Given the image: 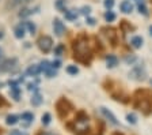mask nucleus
Wrapping results in <instances>:
<instances>
[{
    "label": "nucleus",
    "mask_w": 152,
    "mask_h": 135,
    "mask_svg": "<svg viewBox=\"0 0 152 135\" xmlns=\"http://www.w3.org/2000/svg\"><path fill=\"white\" fill-rule=\"evenodd\" d=\"M73 51H75V58H77L83 63H87L91 59L88 42H87V40L84 37H80L79 40H76L75 44H73Z\"/></svg>",
    "instance_id": "obj_1"
},
{
    "label": "nucleus",
    "mask_w": 152,
    "mask_h": 135,
    "mask_svg": "<svg viewBox=\"0 0 152 135\" xmlns=\"http://www.w3.org/2000/svg\"><path fill=\"white\" fill-rule=\"evenodd\" d=\"M56 109H57V113H58L60 117H65V116L69 113V111L72 109V106H71V104L68 103L65 98H61V100L57 101Z\"/></svg>",
    "instance_id": "obj_2"
},
{
    "label": "nucleus",
    "mask_w": 152,
    "mask_h": 135,
    "mask_svg": "<svg viewBox=\"0 0 152 135\" xmlns=\"http://www.w3.org/2000/svg\"><path fill=\"white\" fill-rule=\"evenodd\" d=\"M38 48L41 49L44 53H48V52H50L52 46H53V41H52L50 37H48V35H42L38 38Z\"/></svg>",
    "instance_id": "obj_3"
},
{
    "label": "nucleus",
    "mask_w": 152,
    "mask_h": 135,
    "mask_svg": "<svg viewBox=\"0 0 152 135\" xmlns=\"http://www.w3.org/2000/svg\"><path fill=\"white\" fill-rule=\"evenodd\" d=\"M136 106L140 108L145 115H148L152 109V101H151V98H144V97H142V98H137Z\"/></svg>",
    "instance_id": "obj_4"
},
{
    "label": "nucleus",
    "mask_w": 152,
    "mask_h": 135,
    "mask_svg": "<svg viewBox=\"0 0 152 135\" xmlns=\"http://www.w3.org/2000/svg\"><path fill=\"white\" fill-rule=\"evenodd\" d=\"M129 77L133 78V79H136V80H142V79H145L147 74H145L144 67H141V66H136V67L129 72Z\"/></svg>",
    "instance_id": "obj_5"
},
{
    "label": "nucleus",
    "mask_w": 152,
    "mask_h": 135,
    "mask_svg": "<svg viewBox=\"0 0 152 135\" xmlns=\"http://www.w3.org/2000/svg\"><path fill=\"white\" fill-rule=\"evenodd\" d=\"M33 0H8L6 4V8L8 10H14V8H19V7H25L26 4L31 3Z\"/></svg>",
    "instance_id": "obj_6"
},
{
    "label": "nucleus",
    "mask_w": 152,
    "mask_h": 135,
    "mask_svg": "<svg viewBox=\"0 0 152 135\" xmlns=\"http://www.w3.org/2000/svg\"><path fill=\"white\" fill-rule=\"evenodd\" d=\"M16 64H18V60L16 59H8V60L3 61L0 64V71L4 72V71H12L16 68Z\"/></svg>",
    "instance_id": "obj_7"
},
{
    "label": "nucleus",
    "mask_w": 152,
    "mask_h": 135,
    "mask_svg": "<svg viewBox=\"0 0 152 135\" xmlns=\"http://www.w3.org/2000/svg\"><path fill=\"white\" fill-rule=\"evenodd\" d=\"M53 30L57 37H61V35H64V33H65V26H64V23L61 22L58 18H56V19L53 21Z\"/></svg>",
    "instance_id": "obj_8"
},
{
    "label": "nucleus",
    "mask_w": 152,
    "mask_h": 135,
    "mask_svg": "<svg viewBox=\"0 0 152 135\" xmlns=\"http://www.w3.org/2000/svg\"><path fill=\"white\" fill-rule=\"evenodd\" d=\"M99 111H101V113L104 116V117H106V119L109 120V122L111 123V124H114V125H117V124H118L117 119H115V116H114L113 113H111L110 111L107 109V108H104V106H101V108H99Z\"/></svg>",
    "instance_id": "obj_9"
},
{
    "label": "nucleus",
    "mask_w": 152,
    "mask_h": 135,
    "mask_svg": "<svg viewBox=\"0 0 152 135\" xmlns=\"http://www.w3.org/2000/svg\"><path fill=\"white\" fill-rule=\"evenodd\" d=\"M133 10V4L130 3L129 0H124L122 3H121V11L125 14H130Z\"/></svg>",
    "instance_id": "obj_10"
},
{
    "label": "nucleus",
    "mask_w": 152,
    "mask_h": 135,
    "mask_svg": "<svg viewBox=\"0 0 152 135\" xmlns=\"http://www.w3.org/2000/svg\"><path fill=\"white\" fill-rule=\"evenodd\" d=\"M39 72H41V67H39V66H37V64L30 66V67L27 68V74L30 75V77H37Z\"/></svg>",
    "instance_id": "obj_11"
},
{
    "label": "nucleus",
    "mask_w": 152,
    "mask_h": 135,
    "mask_svg": "<svg viewBox=\"0 0 152 135\" xmlns=\"http://www.w3.org/2000/svg\"><path fill=\"white\" fill-rule=\"evenodd\" d=\"M14 33H15V37H16V38H23V37H25V33H26V29L23 27L22 23H20L19 26H16V27H15Z\"/></svg>",
    "instance_id": "obj_12"
},
{
    "label": "nucleus",
    "mask_w": 152,
    "mask_h": 135,
    "mask_svg": "<svg viewBox=\"0 0 152 135\" xmlns=\"http://www.w3.org/2000/svg\"><path fill=\"white\" fill-rule=\"evenodd\" d=\"M106 63H107V67L113 68V67H115V66H117V63H118V59L115 58V56H114V55H109L107 58H106Z\"/></svg>",
    "instance_id": "obj_13"
},
{
    "label": "nucleus",
    "mask_w": 152,
    "mask_h": 135,
    "mask_svg": "<svg viewBox=\"0 0 152 135\" xmlns=\"http://www.w3.org/2000/svg\"><path fill=\"white\" fill-rule=\"evenodd\" d=\"M130 44H132L133 48L139 49V48H141V45H142V38L140 37V35H136V37H133V38H132Z\"/></svg>",
    "instance_id": "obj_14"
},
{
    "label": "nucleus",
    "mask_w": 152,
    "mask_h": 135,
    "mask_svg": "<svg viewBox=\"0 0 152 135\" xmlns=\"http://www.w3.org/2000/svg\"><path fill=\"white\" fill-rule=\"evenodd\" d=\"M30 103H31V105H34V106H38V105H39V104L42 103V97H41V94L35 93L34 96L31 97V101H30Z\"/></svg>",
    "instance_id": "obj_15"
},
{
    "label": "nucleus",
    "mask_w": 152,
    "mask_h": 135,
    "mask_svg": "<svg viewBox=\"0 0 152 135\" xmlns=\"http://www.w3.org/2000/svg\"><path fill=\"white\" fill-rule=\"evenodd\" d=\"M18 120H19V117L16 115H8L7 116V119H6V123L8 125H14V124L18 123Z\"/></svg>",
    "instance_id": "obj_16"
},
{
    "label": "nucleus",
    "mask_w": 152,
    "mask_h": 135,
    "mask_svg": "<svg viewBox=\"0 0 152 135\" xmlns=\"http://www.w3.org/2000/svg\"><path fill=\"white\" fill-rule=\"evenodd\" d=\"M22 25H23V27H25V29H27L28 32L31 33V34H34V33H35V25L33 22H23Z\"/></svg>",
    "instance_id": "obj_17"
},
{
    "label": "nucleus",
    "mask_w": 152,
    "mask_h": 135,
    "mask_svg": "<svg viewBox=\"0 0 152 135\" xmlns=\"http://www.w3.org/2000/svg\"><path fill=\"white\" fill-rule=\"evenodd\" d=\"M104 19H106V22H113L115 19V14L113 11H107V13L104 14Z\"/></svg>",
    "instance_id": "obj_18"
},
{
    "label": "nucleus",
    "mask_w": 152,
    "mask_h": 135,
    "mask_svg": "<svg viewBox=\"0 0 152 135\" xmlns=\"http://www.w3.org/2000/svg\"><path fill=\"white\" fill-rule=\"evenodd\" d=\"M66 72L69 75H76L79 72V68L76 67V66H68V67H66Z\"/></svg>",
    "instance_id": "obj_19"
},
{
    "label": "nucleus",
    "mask_w": 152,
    "mask_h": 135,
    "mask_svg": "<svg viewBox=\"0 0 152 135\" xmlns=\"http://www.w3.org/2000/svg\"><path fill=\"white\" fill-rule=\"evenodd\" d=\"M22 120H26L27 123H31L33 120H34V115H33V113L26 112V113H23L22 115Z\"/></svg>",
    "instance_id": "obj_20"
},
{
    "label": "nucleus",
    "mask_w": 152,
    "mask_h": 135,
    "mask_svg": "<svg viewBox=\"0 0 152 135\" xmlns=\"http://www.w3.org/2000/svg\"><path fill=\"white\" fill-rule=\"evenodd\" d=\"M34 13L33 10H30V8H23L20 13H19V16L20 18H26V16H28V15H31V14Z\"/></svg>",
    "instance_id": "obj_21"
},
{
    "label": "nucleus",
    "mask_w": 152,
    "mask_h": 135,
    "mask_svg": "<svg viewBox=\"0 0 152 135\" xmlns=\"http://www.w3.org/2000/svg\"><path fill=\"white\" fill-rule=\"evenodd\" d=\"M50 120H52L50 113H45V115H42V124L44 125L50 124Z\"/></svg>",
    "instance_id": "obj_22"
},
{
    "label": "nucleus",
    "mask_w": 152,
    "mask_h": 135,
    "mask_svg": "<svg viewBox=\"0 0 152 135\" xmlns=\"http://www.w3.org/2000/svg\"><path fill=\"white\" fill-rule=\"evenodd\" d=\"M126 120L130 123V124H136L137 123V117L134 113H128L126 115Z\"/></svg>",
    "instance_id": "obj_23"
},
{
    "label": "nucleus",
    "mask_w": 152,
    "mask_h": 135,
    "mask_svg": "<svg viewBox=\"0 0 152 135\" xmlns=\"http://www.w3.org/2000/svg\"><path fill=\"white\" fill-rule=\"evenodd\" d=\"M139 11H140V14H144V15H148V10H147V7H145V4L142 3H140L139 1Z\"/></svg>",
    "instance_id": "obj_24"
},
{
    "label": "nucleus",
    "mask_w": 152,
    "mask_h": 135,
    "mask_svg": "<svg viewBox=\"0 0 152 135\" xmlns=\"http://www.w3.org/2000/svg\"><path fill=\"white\" fill-rule=\"evenodd\" d=\"M39 67H41V71H48L49 68L52 67V64L49 63V61L45 60V61H42V63H41V66H39Z\"/></svg>",
    "instance_id": "obj_25"
},
{
    "label": "nucleus",
    "mask_w": 152,
    "mask_h": 135,
    "mask_svg": "<svg viewBox=\"0 0 152 135\" xmlns=\"http://www.w3.org/2000/svg\"><path fill=\"white\" fill-rule=\"evenodd\" d=\"M64 13H65V18H66V19L73 21V19H76V18H77V15H76V14H72L71 11H66V10H65Z\"/></svg>",
    "instance_id": "obj_26"
},
{
    "label": "nucleus",
    "mask_w": 152,
    "mask_h": 135,
    "mask_svg": "<svg viewBox=\"0 0 152 135\" xmlns=\"http://www.w3.org/2000/svg\"><path fill=\"white\" fill-rule=\"evenodd\" d=\"M114 6V0H104V7L106 8H111Z\"/></svg>",
    "instance_id": "obj_27"
},
{
    "label": "nucleus",
    "mask_w": 152,
    "mask_h": 135,
    "mask_svg": "<svg viewBox=\"0 0 152 135\" xmlns=\"http://www.w3.org/2000/svg\"><path fill=\"white\" fill-rule=\"evenodd\" d=\"M63 51H64V46H63V45H58V46L54 49V53H56V55H61V53H63Z\"/></svg>",
    "instance_id": "obj_28"
},
{
    "label": "nucleus",
    "mask_w": 152,
    "mask_h": 135,
    "mask_svg": "<svg viewBox=\"0 0 152 135\" xmlns=\"http://www.w3.org/2000/svg\"><path fill=\"white\" fill-rule=\"evenodd\" d=\"M10 135H27V134H26V132L19 131V130H12V131L10 132Z\"/></svg>",
    "instance_id": "obj_29"
},
{
    "label": "nucleus",
    "mask_w": 152,
    "mask_h": 135,
    "mask_svg": "<svg viewBox=\"0 0 152 135\" xmlns=\"http://www.w3.org/2000/svg\"><path fill=\"white\" fill-rule=\"evenodd\" d=\"M66 3V0H57V3H56V6L58 7V8H61L63 10V6Z\"/></svg>",
    "instance_id": "obj_30"
},
{
    "label": "nucleus",
    "mask_w": 152,
    "mask_h": 135,
    "mask_svg": "<svg viewBox=\"0 0 152 135\" xmlns=\"http://www.w3.org/2000/svg\"><path fill=\"white\" fill-rule=\"evenodd\" d=\"M50 64H52V67H53L54 70H57V68L60 67L61 63H60V60H56V61H53V63H50Z\"/></svg>",
    "instance_id": "obj_31"
},
{
    "label": "nucleus",
    "mask_w": 152,
    "mask_h": 135,
    "mask_svg": "<svg viewBox=\"0 0 152 135\" xmlns=\"http://www.w3.org/2000/svg\"><path fill=\"white\" fill-rule=\"evenodd\" d=\"M90 11H91V8H90V7H83V8H82V14H84V15H88Z\"/></svg>",
    "instance_id": "obj_32"
},
{
    "label": "nucleus",
    "mask_w": 152,
    "mask_h": 135,
    "mask_svg": "<svg viewBox=\"0 0 152 135\" xmlns=\"http://www.w3.org/2000/svg\"><path fill=\"white\" fill-rule=\"evenodd\" d=\"M87 23H88L90 26H94L95 25V19L94 18H87Z\"/></svg>",
    "instance_id": "obj_33"
},
{
    "label": "nucleus",
    "mask_w": 152,
    "mask_h": 135,
    "mask_svg": "<svg viewBox=\"0 0 152 135\" xmlns=\"http://www.w3.org/2000/svg\"><path fill=\"white\" fill-rule=\"evenodd\" d=\"M4 104H6V101H4V98L1 96H0V105H4Z\"/></svg>",
    "instance_id": "obj_34"
},
{
    "label": "nucleus",
    "mask_w": 152,
    "mask_h": 135,
    "mask_svg": "<svg viewBox=\"0 0 152 135\" xmlns=\"http://www.w3.org/2000/svg\"><path fill=\"white\" fill-rule=\"evenodd\" d=\"M39 135H54V134L53 132H41Z\"/></svg>",
    "instance_id": "obj_35"
},
{
    "label": "nucleus",
    "mask_w": 152,
    "mask_h": 135,
    "mask_svg": "<svg viewBox=\"0 0 152 135\" xmlns=\"http://www.w3.org/2000/svg\"><path fill=\"white\" fill-rule=\"evenodd\" d=\"M149 34L152 35V26H149Z\"/></svg>",
    "instance_id": "obj_36"
},
{
    "label": "nucleus",
    "mask_w": 152,
    "mask_h": 135,
    "mask_svg": "<svg viewBox=\"0 0 152 135\" xmlns=\"http://www.w3.org/2000/svg\"><path fill=\"white\" fill-rule=\"evenodd\" d=\"M113 135H122V134H120V132H115V134H113Z\"/></svg>",
    "instance_id": "obj_37"
},
{
    "label": "nucleus",
    "mask_w": 152,
    "mask_h": 135,
    "mask_svg": "<svg viewBox=\"0 0 152 135\" xmlns=\"http://www.w3.org/2000/svg\"><path fill=\"white\" fill-rule=\"evenodd\" d=\"M0 56H1V51H0Z\"/></svg>",
    "instance_id": "obj_38"
}]
</instances>
